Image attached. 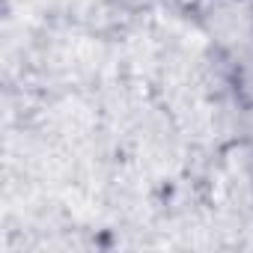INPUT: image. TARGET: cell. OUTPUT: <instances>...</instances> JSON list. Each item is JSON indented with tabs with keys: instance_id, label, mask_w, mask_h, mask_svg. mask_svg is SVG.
I'll return each instance as SVG.
<instances>
[{
	"instance_id": "6da1fadb",
	"label": "cell",
	"mask_w": 253,
	"mask_h": 253,
	"mask_svg": "<svg viewBox=\"0 0 253 253\" xmlns=\"http://www.w3.org/2000/svg\"><path fill=\"white\" fill-rule=\"evenodd\" d=\"M241 89H244L247 101H253V60H247L241 69Z\"/></svg>"
}]
</instances>
